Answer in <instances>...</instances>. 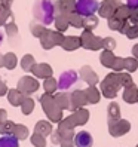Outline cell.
Here are the masks:
<instances>
[{"mask_svg":"<svg viewBox=\"0 0 138 147\" xmlns=\"http://www.w3.org/2000/svg\"><path fill=\"white\" fill-rule=\"evenodd\" d=\"M129 83H132V79H131V74L129 73H110L104 80L101 82V92L104 94V97L107 98H114L119 89L122 86H126Z\"/></svg>","mask_w":138,"mask_h":147,"instance_id":"1","label":"cell"},{"mask_svg":"<svg viewBox=\"0 0 138 147\" xmlns=\"http://www.w3.org/2000/svg\"><path fill=\"white\" fill-rule=\"evenodd\" d=\"M33 15L42 25H49L55 20V2L54 0H37L33 5Z\"/></svg>","mask_w":138,"mask_h":147,"instance_id":"2","label":"cell"},{"mask_svg":"<svg viewBox=\"0 0 138 147\" xmlns=\"http://www.w3.org/2000/svg\"><path fill=\"white\" fill-rule=\"evenodd\" d=\"M40 102H42V107H43V111L48 115L49 120L52 122H59L63 117V111L59 109L55 101H54V97L50 94H43L40 97Z\"/></svg>","mask_w":138,"mask_h":147,"instance_id":"3","label":"cell"},{"mask_svg":"<svg viewBox=\"0 0 138 147\" xmlns=\"http://www.w3.org/2000/svg\"><path fill=\"white\" fill-rule=\"evenodd\" d=\"M98 7H100V3L97 0H76L74 12L86 18V16H91L95 13L98 11Z\"/></svg>","mask_w":138,"mask_h":147,"instance_id":"4","label":"cell"},{"mask_svg":"<svg viewBox=\"0 0 138 147\" xmlns=\"http://www.w3.org/2000/svg\"><path fill=\"white\" fill-rule=\"evenodd\" d=\"M64 40V36L59 31H50V30H46L43 33V36L40 37V43L45 49H52L54 46H58L61 45Z\"/></svg>","mask_w":138,"mask_h":147,"instance_id":"5","label":"cell"},{"mask_svg":"<svg viewBox=\"0 0 138 147\" xmlns=\"http://www.w3.org/2000/svg\"><path fill=\"white\" fill-rule=\"evenodd\" d=\"M80 46H83L85 49L89 51H98L102 48V39L98 36H94L92 31H83V34L80 36Z\"/></svg>","mask_w":138,"mask_h":147,"instance_id":"6","label":"cell"},{"mask_svg":"<svg viewBox=\"0 0 138 147\" xmlns=\"http://www.w3.org/2000/svg\"><path fill=\"white\" fill-rule=\"evenodd\" d=\"M129 129L131 123L125 119H108V131L113 137H122L125 135Z\"/></svg>","mask_w":138,"mask_h":147,"instance_id":"7","label":"cell"},{"mask_svg":"<svg viewBox=\"0 0 138 147\" xmlns=\"http://www.w3.org/2000/svg\"><path fill=\"white\" fill-rule=\"evenodd\" d=\"M39 89V82L30 76H24L20 79L18 82V91L24 95V97H28V95L34 94Z\"/></svg>","mask_w":138,"mask_h":147,"instance_id":"8","label":"cell"},{"mask_svg":"<svg viewBox=\"0 0 138 147\" xmlns=\"http://www.w3.org/2000/svg\"><path fill=\"white\" fill-rule=\"evenodd\" d=\"M77 79H79V76H77V73L74 70H67L59 76L57 85L61 91H67V89H70L73 85H76Z\"/></svg>","mask_w":138,"mask_h":147,"instance_id":"9","label":"cell"},{"mask_svg":"<svg viewBox=\"0 0 138 147\" xmlns=\"http://www.w3.org/2000/svg\"><path fill=\"white\" fill-rule=\"evenodd\" d=\"M119 6H122V2H120V0H104V2H101V5L98 7L100 16L107 18V20L111 18Z\"/></svg>","mask_w":138,"mask_h":147,"instance_id":"10","label":"cell"},{"mask_svg":"<svg viewBox=\"0 0 138 147\" xmlns=\"http://www.w3.org/2000/svg\"><path fill=\"white\" fill-rule=\"evenodd\" d=\"M86 95H85V91H80V89H76L70 94V106H68V110L71 111H76L82 109L85 104H86Z\"/></svg>","mask_w":138,"mask_h":147,"instance_id":"11","label":"cell"},{"mask_svg":"<svg viewBox=\"0 0 138 147\" xmlns=\"http://www.w3.org/2000/svg\"><path fill=\"white\" fill-rule=\"evenodd\" d=\"M80 77H82V79H83L86 83H88L89 86H95L97 82H98V76H97V73L94 71L89 65H85V67L80 68Z\"/></svg>","mask_w":138,"mask_h":147,"instance_id":"12","label":"cell"},{"mask_svg":"<svg viewBox=\"0 0 138 147\" xmlns=\"http://www.w3.org/2000/svg\"><path fill=\"white\" fill-rule=\"evenodd\" d=\"M74 144L77 147H92L94 140H92V135L88 131H82V132H77L74 137Z\"/></svg>","mask_w":138,"mask_h":147,"instance_id":"13","label":"cell"},{"mask_svg":"<svg viewBox=\"0 0 138 147\" xmlns=\"http://www.w3.org/2000/svg\"><path fill=\"white\" fill-rule=\"evenodd\" d=\"M125 91H123V100L126 102H129V104H134V102L138 101V89H137V86L132 83H129L126 86H123Z\"/></svg>","mask_w":138,"mask_h":147,"instance_id":"14","label":"cell"},{"mask_svg":"<svg viewBox=\"0 0 138 147\" xmlns=\"http://www.w3.org/2000/svg\"><path fill=\"white\" fill-rule=\"evenodd\" d=\"M31 73L36 77H40V79H48V77L52 76V67L48 64H36L33 67Z\"/></svg>","mask_w":138,"mask_h":147,"instance_id":"15","label":"cell"},{"mask_svg":"<svg viewBox=\"0 0 138 147\" xmlns=\"http://www.w3.org/2000/svg\"><path fill=\"white\" fill-rule=\"evenodd\" d=\"M61 46L65 51H76L77 48L80 46V37H77V36H67V37H64Z\"/></svg>","mask_w":138,"mask_h":147,"instance_id":"16","label":"cell"},{"mask_svg":"<svg viewBox=\"0 0 138 147\" xmlns=\"http://www.w3.org/2000/svg\"><path fill=\"white\" fill-rule=\"evenodd\" d=\"M34 132L46 138L48 135L52 134V125L48 123L46 120H39V122L36 123V128H34Z\"/></svg>","mask_w":138,"mask_h":147,"instance_id":"17","label":"cell"},{"mask_svg":"<svg viewBox=\"0 0 138 147\" xmlns=\"http://www.w3.org/2000/svg\"><path fill=\"white\" fill-rule=\"evenodd\" d=\"M54 101L61 110L68 109V106H70V95L65 94V92H59V94L54 95Z\"/></svg>","mask_w":138,"mask_h":147,"instance_id":"18","label":"cell"},{"mask_svg":"<svg viewBox=\"0 0 138 147\" xmlns=\"http://www.w3.org/2000/svg\"><path fill=\"white\" fill-rule=\"evenodd\" d=\"M54 22H55V27H57V30H58L59 33L65 31V30L68 28V15H67V13H59V15H57L55 20H54Z\"/></svg>","mask_w":138,"mask_h":147,"instance_id":"19","label":"cell"},{"mask_svg":"<svg viewBox=\"0 0 138 147\" xmlns=\"http://www.w3.org/2000/svg\"><path fill=\"white\" fill-rule=\"evenodd\" d=\"M122 33L126 34L128 39H137V37H138V24L126 21V24H125V27H123Z\"/></svg>","mask_w":138,"mask_h":147,"instance_id":"20","label":"cell"},{"mask_svg":"<svg viewBox=\"0 0 138 147\" xmlns=\"http://www.w3.org/2000/svg\"><path fill=\"white\" fill-rule=\"evenodd\" d=\"M24 95L18 91V89H12V91H7V100L12 106H21L22 101H24Z\"/></svg>","mask_w":138,"mask_h":147,"instance_id":"21","label":"cell"},{"mask_svg":"<svg viewBox=\"0 0 138 147\" xmlns=\"http://www.w3.org/2000/svg\"><path fill=\"white\" fill-rule=\"evenodd\" d=\"M85 95H86V101L91 102V104H95V102L100 101V91L95 86H89V88L85 91Z\"/></svg>","mask_w":138,"mask_h":147,"instance_id":"22","label":"cell"},{"mask_svg":"<svg viewBox=\"0 0 138 147\" xmlns=\"http://www.w3.org/2000/svg\"><path fill=\"white\" fill-rule=\"evenodd\" d=\"M100 59H101V64L104 65V67L111 68V67H113V64H114V59H116V57H114V54L111 52V51H104V52L101 54Z\"/></svg>","mask_w":138,"mask_h":147,"instance_id":"23","label":"cell"},{"mask_svg":"<svg viewBox=\"0 0 138 147\" xmlns=\"http://www.w3.org/2000/svg\"><path fill=\"white\" fill-rule=\"evenodd\" d=\"M125 24H126V21L117 18V16H111V18H108V27L111 30H114V31H120V33H122Z\"/></svg>","mask_w":138,"mask_h":147,"instance_id":"24","label":"cell"},{"mask_svg":"<svg viewBox=\"0 0 138 147\" xmlns=\"http://www.w3.org/2000/svg\"><path fill=\"white\" fill-rule=\"evenodd\" d=\"M12 135L16 138V140H25L28 137V128L24 125H15Z\"/></svg>","mask_w":138,"mask_h":147,"instance_id":"25","label":"cell"},{"mask_svg":"<svg viewBox=\"0 0 138 147\" xmlns=\"http://www.w3.org/2000/svg\"><path fill=\"white\" fill-rule=\"evenodd\" d=\"M98 27V18L95 15H91V16H86L83 18V28L86 31H92L94 28Z\"/></svg>","mask_w":138,"mask_h":147,"instance_id":"26","label":"cell"},{"mask_svg":"<svg viewBox=\"0 0 138 147\" xmlns=\"http://www.w3.org/2000/svg\"><path fill=\"white\" fill-rule=\"evenodd\" d=\"M68 25H73L76 28H82L83 27V16H80L76 12L68 13Z\"/></svg>","mask_w":138,"mask_h":147,"instance_id":"27","label":"cell"},{"mask_svg":"<svg viewBox=\"0 0 138 147\" xmlns=\"http://www.w3.org/2000/svg\"><path fill=\"white\" fill-rule=\"evenodd\" d=\"M59 7H61V13H71L74 12V5L76 0H59Z\"/></svg>","mask_w":138,"mask_h":147,"instance_id":"28","label":"cell"},{"mask_svg":"<svg viewBox=\"0 0 138 147\" xmlns=\"http://www.w3.org/2000/svg\"><path fill=\"white\" fill-rule=\"evenodd\" d=\"M0 147H20V144L13 135H3L0 138Z\"/></svg>","mask_w":138,"mask_h":147,"instance_id":"29","label":"cell"},{"mask_svg":"<svg viewBox=\"0 0 138 147\" xmlns=\"http://www.w3.org/2000/svg\"><path fill=\"white\" fill-rule=\"evenodd\" d=\"M3 67H6L7 70H13L16 67V55L12 52L3 55Z\"/></svg>","mask_w":138,"mask_h":147,"instance_id":"30","label":"cell"},{"mask_svg":"<svg viewBox=\"0 0 138 147\" xmlns=\"http://www.w3.org/2000/svg\"><path fill=\"white\" fill-rule=\"evenodd\" d=\"M43 88H45L46 94H50L52 95V92H55L58 89V85H57V80L54 79L52 76L48 77V79H45V82H43Z\"/></svg>","mask_w":138,"mask_h":147,"instance_id":"31","label":"cell"},{"mask_svg":"<svg viewBox=\"0 0 138 147\" xmlns=\"http://www.w3.org/2000/svg\"><path fill=\"white\" fill-rule=\"evenodd\" d=\"M36 65V61H34V58L33 55H25L22 58V61H21V67H22V70L24 71H31L33 70V67Z\"/></svg>","mask_w":138,"mask_h":147,"instance_id":"32","label":"cell"},{"mask_svg":"<svg viewBox=\"0 0 138 147\" xmlns=\"http://www.w3.org/2000/svg\"><path fill=\"white\" fill-rule=\"evenodd\" d=\"M12 13H11V7H7L5 5L0 3V25H5L7 18H11Z\"/></svg>","mask_w":138,"mask_h":147,"instance_id":"33","label":"cell"},{"mask_svg":"<svg viewBox=\"0 0 138 147\" xmlns=\"http://www.w3.org/2000/svg\"><path fill=\"white\" fill-rule=\"evenodd\" d=\"M123 67H125L126 71L132 73L138 68V61L135 58H123Z\"/></svg>","mask_w":138,"mask_h":147,"instance_id":"34","label":"cell"},{"mask_svg":"<svg viewBox=\"0 0 138 147\" xmlns=\"http://www.w3.org/2000/svg\"><path fill=\"white\" fill-rule=\"evenodd\" d=\"M30 30H31V33H33V36H34V37H42V36H43V33L46 31L45 25H42V24H36V21L31 22Z\"/></svg>","mask_w":138,"mask_h":147,"instance_id":"35","label":"cell"},{"mask_svg":"<svg viewBox=\"0 0 138 147\" xmlns=\"http://www.w3.org/2000/svg\"><path fill=\"white\" fill-rule=\"evenodd\" d=\"M34 109V101L28 97H25L24 101H22V104H21V110H22V113L24 115H30L31 111Z\"/></svg>","mask_w":138,"mask_h":147,"instance_id":"36","label":"cell"},{"mask_svg":"<svg viewBox=\"0 0 138 147\" xmlns=\"http://www.w3.org/2000/svg\"><path fill=\"white\" fill-rule=\"evenodd\" d=\"M108 119H120V107L116 102H111L108 106Z\"/></svg>","mask_w":138,"mask_h":147,"instance_id":"37","label":"cell"},{"mask_svg":"<svg viewBox=\"0 0 138 147\" xmlns=\"http://www.w3.org/2000/svg\"><path fill=\"white\" fill-rule=\"evenodd\" d=\"M5 27H6V33H7V36L11 37V40L18 36V28H16V25H15L13 20H12L11 22H6Z\"/></svg>","mask_w":138,"mask_h":147,"instance_id":"38","label":"cell"},{"mask_svg":"<svg viewBox=\"0 0 138 147\" xmlns=\"http://www.w3.org/2000/svg\"><path fill=\"white\" fill-rule=\"evenodd\" d=\"M13 128H15V123L11 122V120H6L3 125H0V132H2L3 135H12Z\"/></svg>","mask_w":138,"mask_h":147,"instance_id":"39","label":"cell"},{"mask_svg":"<svg viewBox=\"0 0 138 147\" xmlns=\"http://www.w3.org/2000/svg\"><path fill=\"white\" fill-rule=\"evenodd\" d=\"M31 144H33L34 147H45V146H46V138L34 132L33 137H31Z\"/></svg>","mask_w":138,"mask_h":147,"instance_id":"40","label":"cell"},{"mask_svg":"<svg viewBox=\"0 0 138 147\" xmlns=\"http://www.w3.org/2000/svg\"><path fill=\"white\" fill-rule=\"evenodd\" d=\"M102 48H104L106 51H111V52H113V49L116 48V42H114V39H111V37L102 39Z\"/></svg>","mask_w":138,"mask_h":147,"instance_id":"41","label":"cell"},{"mask_svg":"<svg viewBox=\"0 0 138 147\" xmlns=\"http://www.w3.org/2000/svg\"><path fill=\"white\" fill-rule=\"evenodd\" d=\"M129 22H135L138 24V9H134V11H129Z\"/></svg>","mask_w":138,"mask_h":147,"instance_id":"42","label":"cell"},{"mask_svg":"<svg viewBox=\"0 0 138 147\" xmlns=\"http://www.w3.org/2000/svg\"><path fill=\"white\" fill-rule=\"evenodd\" d=\"M126 6L129 7V11L138 9V0H126Z\"/></svg>","mask_w":138,"mask_h":147,"instance_id":"43","label":"cell"},{"mask_svg":"<svg viewBox=\"0 0 138 147\" xmlns=\"http://www.w3.org/2000/svg\"><path fill=\"white\" fill-rule=\"evenodd\" d=\"M73 140H61V143H59V147H74L73 146Z\"/></svg>","mask_w":138,"mask_h":147,"instance_id":"44","label":"cell"},{"mask_svg":"<svg viewBox=\"0 0 138 147\" xmlns=\"http://www.w3.org/2000/svg\"><path fill=\"white\" fill-rule=\"evenodd\" d=\"M6 120H7V113L5 110H0V125H3Z\"/></svg>","mask_w":138,"mask_h":147,"instance_id":"45","label":"cell"},{"mask_svg":"<svg viewBox=\"0 0 138 147\" xmlns=\"http://www.w3.org/2000/svg\"><path fill=\"white\" fill-rule=\"evenodd\" d=\"M52 141H54V144H59V143H61V137H59L58 132L52 134Z\"/></svg>","mask_w":138,"mask_h":147,"instance_id":"46","label":"cell"},{"mask_svg":"<svg viewBox=\"0 0 138 147\" xmlns=\"http://www.w3.org/2000/svg\"><path fill=\"white\" fill-rule=\"evenodd\" d=\"M7 92V88H6V85H5V82L0 79V95H3V94H6Z\"/></svg>","mask_w":138,"mask_h":147,"instance_id":"47","label":"cell"},{"mask_svg":"<svg viewBox=\"0 0 138 147\" xmlns=\"http://www.w3.org/2000/svg\"><path fill=\"white\" fill-rule=\"evenodd\" d=\"M132 54H134V58H135V59H138V43L132 48Z\"/></svg>","mask_w":138,"mask_h":147,"instance_id":"48","label":"cell"},{"mask_svg":"<svg viewBox=\"0 0 138 147\" xmlns=\"http://www.w3.org/2000/svg\"><path fill=\"white\" fill-rule=\"evenodd\" d=\"M12 2H13V0H0V3H2V5H5V6H7V7H11Z\"/></svg>","mask_w":138,"mask_h":147,"instance_id":"49","label":"cell"},{"mask_svg":"<svg viewBox=\"0 0 138 147\" xmlns=\"http://www.w3.org/2000/svg\"><path fill=\"white\" fill-rule=\"evenodd\" d=\"M0 67H3V55L0 54Z\"/></svg>","mask_w":138,"mask_h":147,"instance_id":"50","label":"cell"},{"mask_svg":"<svg viewBox=\"0 0 138 147\" xmlns=\"http://www.w3.org/2000/svg\"><path fill=\"white\" fill-rule=\"evenodd\" d=\"M2 42H3V34L0 33V45H2Z\"/></svg>","mask_w":138,"mask_h":147,"instance_id":"51","label":"cell"},{"mask_svg":"<svg viewBox=\"0 0 138 147\" xmlns=\"http://www.w3.org/2000/svg\"><path fill=\"white\" fill-rule=\"evenodd\" d=\"M137 147H138V146H137Z\"/></svg>","mask_w":138,"mask_h":147,"instance_id":"52","label":"cell"}]
</instances>
